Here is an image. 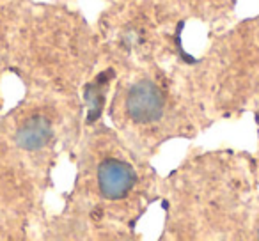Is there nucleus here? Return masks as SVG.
Here are the masks:
<instances>
[{
    "instance_id": "7ed1b4c3",
    "label": "nucleus",
    "mask_w": 259,
    "mask_h": 241,
    "mask_svg": "<svg viewBox=\"0 0 259 241\" xmlns=\"http://www.w3.org/2000/svg\"><path fill=\"white\" fill-rule=\"evenodd\" d=\"M52 135L50 123L43 117L30 119L29 123L20 130L18 142L25 149H39L48 142Z\"/></svg>"
},
{
    "instance_id": "f257e3e1",
    "label": "nucleus",
    "mask_w": 259,
    "mask_h": 241,
    "mask_svg": "<svg viewBox=\"0 0 259 241\" xmlns=\"http://www.w3.org/2000/svg\"><path fill=\"white\" fill-rule=\"evenodd\" d=\"M163 98L151 82H139L126 98V110L135 123H151L162 115Z\"/></svg>"
},
{
    "instance_id": "f03ea898",
    "label": "nucleus",
    "mask_w": 259,
    "mask_h": 241,
    "mask_svg": "<svg viewBox=\"0 0 259 241\" xmlns=\"http://www.w3.org/2000/svg\"><path fill=\"white\" fill-rule=\"evenodd\" d=\"M134 169L121 160H107L98 169V184L107 199L124 197L134 186Z\"/></svg>"
}]
</instances>
